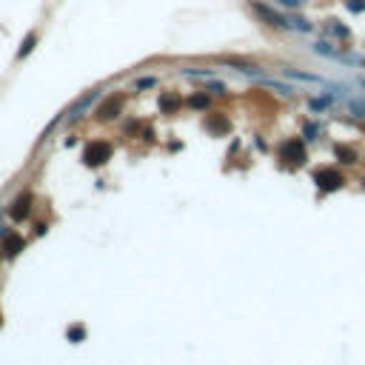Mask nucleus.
<instances>
[{
    "instance_id": "f257e3e1",
    "label": "nucleus",
    "mask_w": 365,
    "mask_h": 365,
    "mask_svg": "<svg viewBox=\"0 0 365 365\" xmlns=\"http://www.w3.org/2000/svg\"><path fill=\"white\" fill-rule=\"evenodd\" d=\"M279 160L286 165H302L305 163V146L300 140H286L279 146Z\"/></svg>"
},
{
    "instance_id": "f03ea898",
    "label": "nucleus",
    "mask_w": 365,
    "mask_h": 365,
    "mask_svg": "<svg viewBox=\"0 0 365 365\" xmlns=\"http://www.w3.org/2000/svg\"><path fill=\"white\" fill-rule=\"evenodd\" d=\"M108 157H111V146L103 143V140H94V143H89L86 151H83V160H86V165H103Z\"/></svg>"
},
{
    "instance_id": "7ed1b4c3",
    "label": "nucleus",
    "mask_w": 365,
    "mask_h": 365,
    "mask_svg": "<svg viewBox=\"0 0 365 365\" xmlns=\"http://www.w3.org/2000/svg\"><path fill=\"white\" fill-rule=\"evenodd\" d=\"M314 180H317V188H320V191H336V188L345 183L343 174L334 172V169H322V172H317Z\"/></svg>"
},
{
    "instance_id": "20e7f679",
    "label": "nucleus",
    "mask_w": 365,
    "mask_h": 365,
    "mask_svg": "<svg viewBox=\"0 0 365 365\" xmlns=\"http://www.w3.org/2000/svg\"><path fill=\"white\" fill-rule=\"evenodd\" d=\"M29 211H32V194L23 191L20 197L12 203V220H17V222L26 220V217H29Z\"/></svg>"
},
{
    "instance_id": "39448f33",
    "label": "nucleus",
    "mask_w": 365,
    "mask_h": 365,
    "mask_svg": "<svg viewBox=\"0 0 365 365\" xmlns=\"http://www.w3.org/2000/svg\"><path fill=\"white\" fill-rule=\"evenodd\" d=\"M120 108H123V97H108V100L97 108V117H100V120H111V117L120 115Z\"/></svg>"
},
{
    "instance_id": "423d86ee",
    "label": "nucleus",
    "mask_w": 365,
    "mask_h": 365,
    "mask_svg": "<svg viewBox=\"0 0 365 365\" xmlns=\"http://www.w3.org/2000/svg\"><path fill=\"white\" fill-rule=\"evenodd\" d=\"M23 245H26V243H23L20 234H6V243H3V257H6V260H15L17 254L23 251Z\"/></svg>"
},
{
    "instance_id": "0eeeda50",
    "label": "nucleus",
    "mask_w": 365,
    "mask_h": 365,
    "mask_svg": "<svg viewBox=\"0 0 365 365\" xmlns=\"http://www.w3.org/2000/svg\"><path fill=\"white\" fill-rule=\"evenodd\" d=\"M254 12H257V15L263 17L265 23H271V26H286V20H283L279 15H274L271 9H265L263 3H254Z\"/></svg>"
},
{
    "instance_id": "6e6552de",
    "label": "nucleus",
    "mask_w": 365,
    "mask_h": 365,
    "mask_svg": "<svg viewBox=\"0 0 365 365\" xmlns=\"http://www.w3.org/2000/svg\"><path fill=\"white\" fill-rule=\"evenodd\" d=\"M206 126H208V131H214V134H222V131H229V120H226L222 115L206 117Z\"/></svg>"
},
{
    "instance_id": "1a4fd4ad",
    "label": "nucleus",
    "mask_w": 365,
    "mask_h": 365,
    "mask_svg": "<svg viewBox=\"0 0 365 365\" xmlns=\"http://www.w3.org/2000/svg\"><path fill=\"white\" fill-rule=\"evenodd\" d=\"M336 157H340V160H343V163L345 165H351V163H357V151H354V149H348V146H336Z\"/></svg>"
},
{
    "instance_id": "9d476101",
    "label": "nucleus",
    "mask_w": 365,
    "mask_h": 365,
    "mask_svg": "<svg viewBox=\"0 0 365 365\" xmlns=\"http://www.w3.org/2000/svg\"><path fill=\"white\" fill-rule=\"evenodd\" d=\"M35 43H37V35H26V40H23V46H20V51H17V58H26L32 49H35Z\"/></svg>"
},
{
    "instance_id": "9b49d317",
    "label": "nucleus",
    "mask_w": 365,
    "mask_h": 365,
    "mask_svg": "<svg viewBox=\"0 0 365 365\" xmlns=\"http://www.w3.org/2000/svg\"><path fill=\"white\" fill-rule=\"evenodd\" d=\"M188 106H191V108H206L208 106V97H206V94H194L191 100H188Z\"/></svg>"
},
{
    "instance_id": "f8f14e48",
    "label": "nucleus",
    "mask_w": 365,
    "mask_h": 365,
    "mask_svg": "<svg viewBox=\"0 0 365 365\" xmlns=\"http://www.w3.org/2000/svg\"><path fill=\"white\" fill-rule=\"evenodd\" d=\"M83 336H86V331L80 328V325H72V328H69V340H72V343H80Z\"/></svg>"
},
{
    "instance_id": "ddd939ff",
    "label": "nucleus",
    "mask_w": 365,
    "mask_h": 365,
    "mask_svg": "<svg viewBox=\"0 0 365 365\" xmlns=\"http://www.w3.org/2000/svg\"><path fill=\"white\" fill-rule=\"evenodd\" d=\"M160 106L165 108V111H172V108H177V97H163V103Z\"/></svg>"
},
{
    "instance_id": "4468645a",
    "label": "nucleus",
    "mask_w": 365,
    "mask_h": 365,
    "mask_svg": "<svg viewBox=\"0 0 365 365\" xmlns=\"http://www.w3.org/2000/svg\"><path fill=\"white\" fill-rule=\"evenodd\" d=\"M3 237H6V229H0V240H3Z\"/></svg>"
},
{
    "instance_id": "2eb2a0df",
    "label": "nucleus",
    "mask_w": 365,
    "mask_h": 365,
    "mask_svg": "<svg viewBox=\"0 0 365 365\" xmlns=\"http://www.w3.org/2000/svg\"><path fill=\"white\" fill-rule=\"evenodd\" d=\"M362 188H365V180H362Z\"/></svg>"
}]
</instances>
